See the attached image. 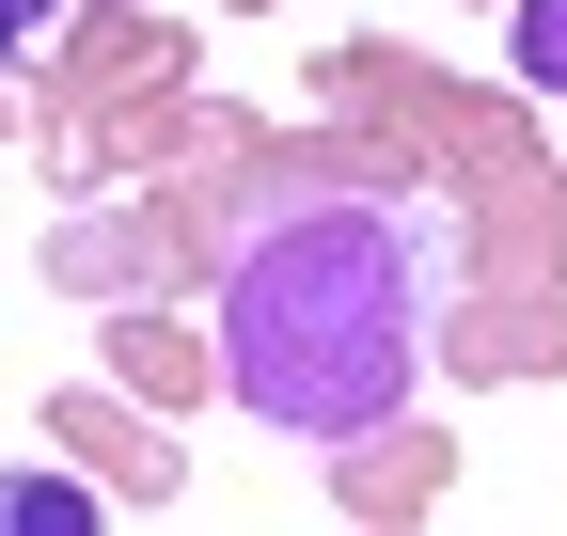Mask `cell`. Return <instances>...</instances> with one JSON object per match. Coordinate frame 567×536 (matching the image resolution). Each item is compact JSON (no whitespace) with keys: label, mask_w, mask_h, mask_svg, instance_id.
<instances>
[{"label":"cell","mask_w":567,"mask_h":536,"mask_svg":"<svg viewBox=\"0 0 567 536\" xmlns=\"http://www.w3.org/2000/svg\"><path fill=\"white\" fill-rule=\"evenodd\" d=\"M520 80L567 95V0H520Z\"/></svg>","instance_id":"obj_3"},{"label":"cell","mask_w":567,"mask_h":536,"mask_svg":"<svg viewBox=\"0 0 567 536\" xmlns=\"http://www.w3.org/2000/svg\"><path fill=\"white\" fill-rule=\"evenodd\" d=\"M442 285H457V237L425 206H379V189L252 221L237 268H221V379H237V411L300 426V442L394 426L425 331H442Z\"/></svg>","instance_id":"obj_1"},{"label":"cell","mask_w":567,"mask_h":536,"mask_svg":"<svg viewBox=\"0 0 567 536\" xmlns=\"http://www.w3.org/2000/svg\"><path fill=\"white\" fill-rule=\"evenodd\" d=\"M0 520H48V536H80L95 505H80V489H63V474H0Z\"/></svg>","instance_id":"obj_2"},{"label":"cell","mask_w":567,"mask_h":536,"mask_svg":"<svg viewBox=\"0 0 567 536\" xmlns=\"http://www.w3.org/2000/svg\"><path fill=\"white\" fill-rule=\"evenodd\" d=\"M32 17H48V0H0V63H17V48H32Z\"/></svg>","instance_id":"obj_4"}]
</instances>
